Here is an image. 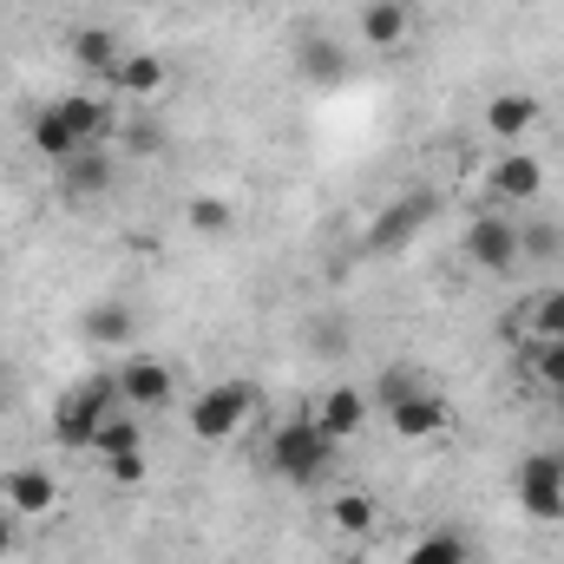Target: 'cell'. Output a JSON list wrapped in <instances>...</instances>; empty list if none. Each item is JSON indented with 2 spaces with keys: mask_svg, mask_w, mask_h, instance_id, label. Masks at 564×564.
Wrapping results in <instances>:
<instances>
[{
  "mask_svg": "<svg viewBox=\"0 0 564 564\" xmlns=\"http://www.w3.org/2000/svg\"><path fill=\"white\" fill-rule=\"evenodd\" d=\"M381 414H388V433H394V440H408V446H426V440L453 433V401H446L433 381L408 388V394H401V401H388Z\"/></svg>",
  "mask_w": 564,
  "mask_h": 564,
  "instance_id": "8",
  "label": "cell"
},
{
  "mask_svg": "<svg viewBox=\"0 0 564 564\" xmlns=\"http://www.w3.org/2000/svg\"><path fill=\"white\" fill-rule=\"evenodd\" d=\"M479 126H486V139H499L512 151V144H525L545 126V99H539V93H519V86H512V93H492L486 112H479Z\"/></svg>",
  "mask_w": 564,
  "mask_h": 564,
  "instance_id": "11",
  "label": "cell"
},
{
  "mask_svg": "<svg viewBox=\"0 0 564 564\" xmlns=\"http://www.w3.org/2000/svg\"><path fill=\"white\" fill-rule=\"evenodd\" d=\"M112 184H119V151L112 144H93V151L59 164V197L66 204H99V197H112Z\"/></svg>",
  "mask_w": 564,
  "mask_h": 564,
  "instance_id": "12",
  "label": "cell"
},
{
  "mask_svg": "<svg viewBox=\"0 0 564 564\" xmlns=\"http://www.w3.org/2000/svg\"><path fill=\"white\" fill-rule=\"evenodd\" d=\"M368 414H375V401H368V388H355V381L322 388V394H315V408H308V421L322 426L335 446H348V440L368 426Z\"/></svg>",
  "mask_w": 564,
  "mask_h": 564,
  "instance_id": "13",
  "label": "cell"
},
{
  "mask_svg": "<svg viewBox=\"0 0 564 564\" xmlns=\"http://www.w3.org/2000/svg\"><path fill=\"white\" fill-rule=\"evenodd\" d=\"M459 250H466V263H473L479 276H512V270L525 263V250H519V224L499 217V210H479V217L459 230Z\"/></svg>",
  "mask_w": 564,
  "mask_h": 564,
  "instance_id": "7",
  "label": "cell"
},
{
  "mask_svg": "<svg viewBox=\"0 0 564 564\" xmlns=\"http://www.w3.org/2000/svg\"><path fill=\"white\" fill-rule=\"evenodd\" d=\"M112 132H119V112L106 99H93V93H59L26 119V144L46 164H66V158H79L93 144H112Z\"/></svg>",
  "mask_w": 564,
  "mask_h": 564,
  "instance_id": "1",
  "label": "cell"
},
{
  "mask_svg": "<svg viewBox=\"0 0 564 564\" xmlns=\"http://www.w3.org/2000/svg\"><path fill=\"white\" fill-rule=\"evenodd\" d=\"M545 184H552V171H545V158L525 151V144H512V151H499V158L486 164V197H492V204H539Z\"/></svg>",
  "mask_w": 564,
  "mask_h": 564,
  "instance_id": "10",
  "label": "cell"
},
{
  "mask_svg": "<svg viewBox=\"0 0 564 564\" xmlns=\"http://www.w3.org/2000/svg\"><path fill=\"white\" fill-rule=\"evenodd\" d=\"M525 375L539 394L564 401V341H525Z\"/></svg>",
  "mask_w": 564,
  "mask_h": 564,
  "instance_id": "24",
  "label": "cell"
},
{
  "mask_svg": "<svg viewBox=\"0 0 564 564\" xmlns=\"http://www.w3.org/2000/svg\"><path fill=\"white\" fill-rule=\"evenodd\" d=\"M335 440L322 433V426L308 421V414H289V421L270 426V440H263V459H270V473H276L282 486H295V492H315V486H328L335 479Z\"/></svg>",
  "mask_w": 564,
  "mask_h": 564,
  "instance_id": "2",
  "label": "cell"
},
{
  "mask_svg": "<svg viewBox=\"0 0 564 564\" xmlns=\"http://www.w3.org/2000/svg\"><path fill=\"white\" fill-rule=\"evenodd\" d=\"M66 53H73V66L79 73H93V79H106L119 59H126V40L106 26V20H79L73 33H66Z\"/></svg>",
  "mask_w": 564,
  "mask_h": 564,
  "instance_id": "16",
  "label": "cell"
},
{
  "mask_svg": "<svg viewBox=\"0 0 564 564\" xmlns=\"http://www.w3.org/2000/svg\"><path fill=\"white\" fill-rule=\"evenodd\" d=\"M13 545H20V525H13V512L0 506V558H13Z\"/></svg>",
  "mask_w": 564,
  "mask_h": 564,
  "instance_id": "29",
  "label": "cell"
},
{
  "mask_svg": "<svg viewBox=\"0 0 564 564\" xmlns=\"http://www.w3.org/2000/svg\"><path fill=\"white\" fill-rule=\"evenodd\" d=\"M401 564H473V552H466L459 532H426V539H414L401 552Z\"/></svg>",
  "mask_w": 564,
  "mask_h": 564,
  "instance_id": "25",
  "label": "cell"
},
{
  "mask_svg": "<svg viewBox=\"0 0 564 564\" xmlns=\"http://www.w3.org/2000/svg\"><path fill=\"white\" fill-rule=\"evenodd\" d=\"M295 73H302L308 86L335 93V86H348L355 59H348V46H341L335 33H302V40H295Z\"/></svg>",
  "mask_w": 564,
  "mask_h": 564,
  "instance_id": "15",
  "label": "cell"
},
{
  "mask_svg": "<svg viewBox=\"0 0 564 564\" xmlns=\"http://www.w3.org/2000/svg\"><path fill=\"white\" fill-rule=\"evenodd\" d=\"M106 479H112V486H144V453H126V459H106Z\"/></svg>",
  "mask_w": 564,
  "mask_h": 564,
  "instance_id": "28",
  "label": "cell"
},
{
  "mask_svg": "<svg viewBox=\"0 0 564 564\" xmlns=\"http://www.w3.org/2000/svg\"><path fill=\"white\" fill-rule=\"evenodd\" d=\"M375 519H381V506H375L368 486H335V492H328V525H335L341 539H368Z\"/></svg>",
  "mask_w": 564,
  "mask_h": 564,
  "instance_id": "21",
  "label": "cell"
},
{
  "mask_svg": "<svg viewBox=\"0 0 564 564\" xmlns=\"http://www.w3.org/2000/svg\"><path fill=\"white\" fill-rule=\"evenodd\" d=\"M512 499L532 525H564V453H525L512 466Z\"/></svg>",
  "mask_w": 564,
  "mask_h": 564,
  "instance_id": "5",
  "label": "cell"
},
{
  "mask_svg": "<svg viewBox=\"0 0 564 564\" xmlns=\"http://www.w3.org/2000/svg\"><path fill=\"white\" fill-rule=\"evenodd\" d=\"M93 453H99V459L144 453V414H132V408H112V414L99 421V433H93Z\"/></svg>",
  "mask_w": 564,
  "mask_h": 564,
  "instance_id": "22",
  "label": "cell"
},
{
  "mask_svg": "<svg viewBox=\"0 0 564 564\" xmlns=\"http://www.w3.org/2000/svg\"><path fill=\"white\" fill-rule=\"evenodd\" d=\"M433 217H440V197H433V191H401V197H388V204L368 217V250H375V257H394V250L421 243V230H433Z\"/></svg>",
  "mask_w": 564,
  "mask_h": 564,
  "instance_id": "6",
  "label": "cell"
},
{
  "mask_svg": "<svg viewBox=\"0 0 564 564\" xmlns=\"http://www.w3.org/2000/svg\"><path fill=\"white\" fill-rule=\"evenodd\" d=\"M184 230H197L204 243H224L237 230V204L230 197H191L184 204Z\"/></svg>",
  "mask_w": 564,
  "mask_h": 564,
  "instance_id": "23",
  "label": "cell"
},
{
  "mask_svg": "<svg viewBox=\"0 0 564 564\" xmlns=\"http://www.w3.org/2000/svg\"><path fill=\"white\" fill-rule=\"evenodd\" d=\"M106 86L126 93V99H158V93L171 86V66H164V53H151V46H126V59L106 73Z\"/></svg>",
  "mask_w": 564,
  "mask_h": 564,
  "instance_id": "17",
  "label": "cell"
},
{
  "mask_svg": "<svg viewBox=\"0 0 564 564\" xmlns=\"http://www.w3.org/2000/svg\"><path fill=\"white\" fill-rule=\"evenodd\" d=\"M112 144H119L126 158H158L171 139H164V126H158V119H132V126H119V132H112Z\"/></svg>",
  "mask_w": 564,
  "mask_h": 564,
  "instance_id": "27",
  "label": "cell"
},
{
  "mask_svg": "<svg viewBox=\"0 0 564 564\" xmlns=\"http://www.w3.org/2000/svg\"><path fill=\"white\" fill-rule=\"evenodd\" d=\"M519 250H525V263H558L564 257V224H552V217L519 224Z\"/></svg>",
  "mask_w": 564,
  "mask_h": 564,
  "instance_id": "26",
  "label": "cell"
},
{
  "mask_svg": "<svg viewBox=\"0 0 564 564\" xmlns=\"http://www.w3.org/2000/svg\"><path fill=\"white\" fill-rule=\"evenodd\" d=\"M112 408H126L112 375H86V381L59 388V401H53V440H59V446L93 453V433H99V421H106Z\"/></svg>",
  "mask_w": 564,
  "mask_h": 564,
  "instance_id": "4",
  "label": "cell"
},
{
  "mask_svg": "<svg viewBox=\"0 0 564 564\" xmlns=\"http://www.w3.org/2000/svg\"><path fill=\"white\" fill-rule=\"evenodd\" d=\"M112 381H119V401H126L132 414H164V408L177 401V368L158 361V355H126V361L112 368Z\"/></svg>",
  "mask_w": 564,
  "mask_h": 564,
  "instance_id": "9",
  "label": "cell"
},
{
  "mask_svg": "<svg viewBox=\"0 0 564 564\" xmlns=\"http://www.w3.org/2000/svg\"><path fill=\"white\" fill-rule=\"evenodd\" d=\"M257 421H263V388L243 381V375L237 381H210V388H197L184 401V426H191L197 446H230V440H243Z\"/></svg>",
  "mask_w": 564,
  "mask_h": 564,
  "instance_id": "3",
  "label": "cell"
},
{
  "mask_svg": "<svg viewBox=\"0 0 564 564\" xmlns=\"http://www.w3.org/2000/svg\"><path fill=\"white\" fill-rule=\"evenodd\" d=\"M512 328H519L525 341H564V282H545V289H532Z\"/></svg>",
  "mask_w": 564,
  "mask_h": 564,
  "instance_id": "20",
  "label": "cell"
},
{
  "mask_svg": "<svg viewBox=\"0 0 564 564\" xmlns=\"http://www.w3.org/2000/svg\"><path fill=\"white\" fill-rule=\"evenodd\" d=\"M0 506L13 519H53L59 512V479L46 466H7L0 473Z\"/></svg>",
  "mask_w": 564,
  "mask_h": 564,
  "instance_id": "14",
  "label": "cell"
},
{
  "mask_svg": "<svg viewBox=\"0 0 564 564\" xmlns=\"http://www.w3.org/2000/svg\"><path fill=\"white\" fill-rule=\"evenodd\" d=\"M408 13H414V7H401V0H361V7H355V33H361V46L394 53V46L408 40Z\"/></svg>",
  "mask_w": 564,
  "mask_h": 564,
  "instance_id": "19",
  "label": "cell"
},
{
  "mask_svg": "<svg viewBox=\"0 0 564 564\" xmlns=\"http://www.w3.org/2000/svg\"><path fill=\"white\" fill-rule=\"evenodd\" d=\"M401 7H414V0H401Z\"/></svg>",
  "mask_w": 564,
  "mask_h": 564,
  "instance_id": "30",
  "label": "cell"
},
{
  "mask_svg": "<svg viewBox=\"0 0 564 564\" xmlns=\"http://www.w3.org/2000/svg\"><path fill=\"white\" fill-rule=\"evenodd\" d=\"M79 335H86L93 348H126V341L139 335V308H132L126 295H106V302H93V308L79 315Z\"/></svg>",
  "mask_w": 564,
  "mask_h": 564,
  "instance_id": "18",
  "label": "cell"
}]
</instances>
